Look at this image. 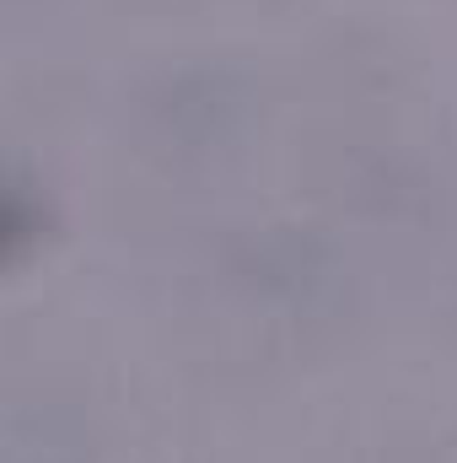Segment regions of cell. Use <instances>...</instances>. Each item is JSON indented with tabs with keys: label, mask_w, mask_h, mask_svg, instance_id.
I'll use <instances>...</instances> for the list:
<instances>
[{
	"label": "cell",
	"mask_w": 457,
	"mask_h": 463,
	"mask_svg": "<svg viewBox=\"0 0 457 463\" xmlns=\"http://www.w3.org/2000/svg\"><path fill=\"white\" fill-rule=\"evenodd\" d=\"M140 114L151 118L156 135L178 140V146H205V140H221L237 114H242V87L227 71H210V65H189V71H167L145 98H140Z\"/></svg>",
	"instance_id": "obj_1"
}]
</instances>
